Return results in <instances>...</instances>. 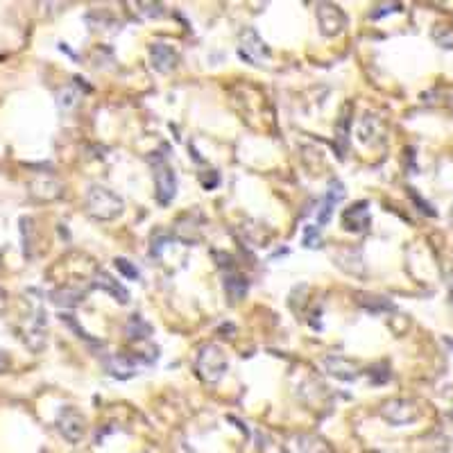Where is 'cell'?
Segmentation results:
<instances>
[{
	"mask_svg": "<svg viewBox=\"0 0 453 453\" xmlns=\"http://www.w3.org/2000/svg\"><path fill=\"white\" fill-rule=\"evenodd\" d=\"M86 206L91 215L100 217V220H114L116 215L123 213V199L105 186H93L89 190Z\"/></svg>",
	"mask_w": 453,
	"mask_h": 453,
	"instance_id": "1",
	"label": "cell"
},
{
	"mask_svg": "<svg viewBox=\"0 0 453 453\" xmlns=\"http://www.w3.org/2000/svg\"><path fill=\"white\" fill-rule=\"evenodd\" d=\"M227 358L217 344H204L197 353V371L206 383H217L227 371Z\"/></svg>",
	"mask_w": 453,
	"mask_h": 453,
	"instance_id": "2",
	"label": "cell"
},
{
	"mask_svg": "<svg viewBox=\"0 0 453 453\" xmlns=\"http://www.w3.org/2000/svg\"><path fill=\"white\" fill-rule=\"evenodd\" d=\"M381 415L383 420L394 424V426H406L420 420V406L415 401H408V399H392V401H385L381 408Z\"/></svg>",
	"mask_w": 453,
	"mask_h": 453,
	"instance_id": "3",
	"label": "cell"
},
{
	"mask_svg": "<svg viewBox=\"0 0 453 453\" xmlns=\"http://www.w3.org/2000/svg\"><path fill=\"white\" fill-rule=\"evenodd\" d=\"M240 57L254 63V66H263V61L270 59L268 45L263 43L259 32L252 30V27H245V32L240 34Z\"/></svg>",
	"mask_w": 453,
	"mask_h": 453,
	"instance_id": "4",
	"label": "cell"
},
{
	"mask_svg": "<svg viewBox=\"0 0 453 453\" xmlns=\"http://www.w3.org/2000/svg\"><path fill=\"white\" fill-rule=\"evenodd\" d=\"M59 431L61 435L66 438L68 442L72 444H77L82 438H84V431H86V420H84V415H82L79 410H75V408H63V410L59 413Z\"/></svg>",
	"mask_w": 453,
	"mask_h": 453,
	"instance_id": "5",
	"label": "cell"
},
{
	"mask_svg": "<svg viewBox=\"0 0 453 453\" xmlns=\"http://www.w3.org/2000/svg\"><path fill=\"white\" fill-rule=\"evenodd\" d=\"M154 184H157V199L159 204H170L177 193V179L175 172L166 161H159L154 168Z\"/></svg>",
	"mask_w": 453,
	"mask_h": 453,
	"instance_id": "6",
	"label": "cell"
},
{
	"mask_svg": "<svg viewBox=\"0 0 453 453\" xmlns=\"http://www.w3.org/2000/svg\"><path fill=\"white\" fill-rule=\"evenodd\" d=\"M317 23L322 27V34L335 36L342 32V27L347 21H344V14L340 7H335L331 3H322V5H317Z\"/></svg>",
	"mask_w": 453,
	"mask_h": 453,
	"instance_id": "7",
	"label": "cell"
},
{
	"mask_svg": "<svg viewBox=\"0 0 453 453\" xmlns=\"http://www.w3.org/2000/svg\"><path fill=\"white\" fill-rule=\"evenodd\" d=\"M369 211H367V202H358L353 204L351 208H347L342 215V224L344 229L349 231H367L369 227Z\"/></svg>",
	"mask_w": 453,
	"mask_h": 453,
	"instance_id": "8",
	"label": "cell"
},
{
	"mask_svg": "<svg viewBox=\"0 0 453 453\" xmlns=\"http://www.w3.org/2000/svg\"><path fill=\"white\" fill-rule=\"evenodd\" d=\"M342 199H344V186L340 184V181H331V184H329V190H326L324 204H322V208H320V213H317V224H320V227L329 224L335 204L342 202Z\"/></svg>",
	"mask_w": 453,
	"mask_h": 453,
	"instance_id": "9",
	"label": "cell"
},
{
	"mask_svg": "<svg viewBox=\"0 0 453 453\" xmlns=\"http://www.w3.org/2000/svg\"><path fill=\"white\" fill-rule=\"evenodd\" d=\"M324 365H326V371L333 376V378H338V381H353L358 376V367L353 365L351 360L347 358H342V356H326L324 360Z\"/></svg>",
	"mask_w": 453,
	"mask_h": 453,
	"instance_id": "10",
	"label": "cell"
},
{
	"mask_svg": "<svg viewBox=\"0 0 453 453\" xmlns=\"http://www.w3.org/2000/svg\"><path fill=\"white\" fill-rule=\"evenodd\" d=\"M150 57H152V66L159 72H170L177 66V52L166 43H154L150 48Z\"/></svg>",
	"mask_w": 453,
	"mask_h": 453,
	"instance_id": "11",
	"label": "cell"
},
{
	"mask_svg": "<svg viewBox=\"0 0 453 453\" xmlns=\"http://www.w3.org/2000/svg\"><path fill=\"white\" fill-rule=\"evenodd\" d=\"M105 367L112 376L116 378H130L134 374V362L127 358V356H121V353H116V356H109L105 358Z\"/></svg>",
	"mask_w": 453,
	"mask_h": 453,
	"instance_id": "12",
	"label": "cell"
},
{
	"mask_svg": "<svg viewBox=\"0 0 453 453\" xmlns=\"http://www.w3.org/2000/svg\"><path fill=\"white\" fill-rule=\"evenodd\" d=\"M224 290L231 302H238V299H243L245 293H247V279L243 275H236V272H229V275L224 277Z\"/></svg>",
	"mask_w": 453,
	"mask_h": 453,
	"instance_id": "13",
	"label": "cell"
},
{
	"mask_svg": "<svg viewBox=\"0 0 453 453\" xmlns=\"http://www.w3.org/2000/svg\"><path fill=\"white\" fill-rule=\"evenodd\" d=\"M95 284H98L100 288L109 290V293H112V295H114V297H116L121 304H127V302H130V293H127V290H125L121 284H118V281H114L112 277H109L107 272H100Z\"/></svg>",
	"mask_w": 453,
	"mask_h": 453,
	"instance_id": "14",
	"label": "cell"
},
{
	"mask_svg": "<svg viewBox=\"0 0 453 453\" xmlns=\"http://www.w3.org/2000/svg\"><path fill=\"white\" fill-rule=\"evenodd\" d=\"M150 324L143 320L141 315H132L130 322H127V335L130 338H148L150 335Z\"/></svg>",
	"mask_w": 453,
	"mask_h": 453,
	"instance_id": "15",
	"label": "cell"
},
{
	"mask_svg": "<svg viewBox=\"0 0 453 453\" xmlns=\"http://www.w3.org/2000/svg\"><path fill=\"white\" fill-rule=\"evenodd\" d=\"M52 302L59 304V306H77L79 299L84 297V293H79V290H57V293H52Z\"/></svg>",
	"mask_w": 453,
	"mask_h": 453,
	"instance_id": "16",
	"label": "cell"
},
{
	"mask_svg": "<svg viewBox=\"0 0 453 453\" xmlns=\"http://www.w3.org/2000/svg\"><path fill=\"white\" fill-rule=\"evenodd\" d=\"M433 39L438 41L442 48H453V27L451 25H438L433 30Z\"/></svg>",
	"mask_w": 453,
	"mask_h": 453,
	"instance_id": "17",
	"label": "cell"
},
{
	"mask_svg": "<svg viewBox=\"0 0 453 453\" xmlns=\"http://www.w3.org/2000/svg\"><path fill=\"white\" fill-rule=\"evenodd\" d=\"M114 263H116V268H118V272H121V275H125L127 279H132V281H136V279H139V277H141V272H139V270H136V268H134V266H132V263H130V261H127V259H116Z\"/></svg>",
	"mask_w": 453,
	"mask_h": 453,
	"instance_id": "18",
	"label": "cell"
},
{
	"mask_svg": "<svg viewBox=\"0 0 453 453\" xmlns=\"http://www.w3.org/2000/svg\"><path fill=\"white\" fill-rule=\"evenodd\" d=\"M304 245L306 247H320V231H317V227H306Z\"/></svg>",
	"mask_w": 453,
	"mask_h": 453,
	"instance_id": "19",
	"label": "cell"
},
{
	"mask_svg": "<svg viewBox=\"0 0 453 453\" xmlns=\"http://www.w3.org/2000/svg\"><path fill=\"white\" fill-rule=\"evenodd\" d=\"M381 12H376V14H371V18H381L383 14H387V12H399V5H383V7H378Z\"/></svg>",
	"mask_w": 453,
	"mask_h": 453,
	"instance_id": "20",
	"label": "cell"
},
{
	"mask_svg": "<svg viewBox=\"0 0 453 453\" xmlns=\"http://www.w3.org/2000/svg\"><path fill=\"white\" fill-rule=\"evenodd\" d=\"M410 195H413V199H415V202H420V206H422V211H424V213H431V215H433V208H431L429 204H424L422 199H420V195H417L413 188H410Z\"/></svg>",
	"mask_w": 453,
	"mask_h": 453,
	"instance_id": "21",
	"label": "cell"
},
{
	"mask_svg": "<svg viewBox=\"0 0 453 453\" xmlns=\"http://www.w3.org/2000/svg\"><path fill=\"white\" fill-rule=\"evenodd\" d=\"M5 367H7V360H5V358H0V371H3Z\"/></svg>",
	"mask_w": 453,
	"mask_h": 453,
	"instance_id": "22",
	"label": "cell"
},
{
	"mask_svg": "<svg viewBox=\"0 0 453 453\" xmlns=\"http://www.w3.org/2000/svg\"><path fill=\"white\" fill-rule=\"evenodd\" d=\"M0 297H3V290H0Z\"/></svg>",
	"mask_w": 453,
	"mask_h": 453,
	"instance_id": "23",
	"label": "cell"
}]
</instances>
